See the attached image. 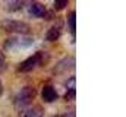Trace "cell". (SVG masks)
Returning a JSON list of instances; mask_svg holds the SVG:
<instances>
[{"label":"cell","instance_id":"1","mask_svg":"<svg viewBox=\"0 0 126 117\" xmlns=\"http://www.w3.org/2000/svg\"><path fill=\"white\" fill-rule=\"evenodd\" d=\"M32 44H34V41L30 37H13V38H9L4 43V50H7V51H22V50L30 48Z\"/></svg>","mask_w":126,"mask_h":117},{"label":"cell","instance_id":"2","mask_svg":"<svg viewBox=\"0 0 126 117\" xmlns=\"http://www.w3.org/2000/svg\"><path fill=\"white\" fill-rule=\"evenodd\" d=\"M35 98V89L32 87H24L19 94L16 95V100H15V105L18 110L21 108H25L27 105H30L32 102V100Z\"/></svg>","mask_w":126,"mask_h":117},{"label":"cell","instance_id":"3","mask_svg":"<svg viewBox=\"0 0 126 117\" xmlns=\"http://www.w3.org/2000/svg\"><path fill=\"white\" fill-rule=\"evenodd\" d=\"M1 28L10 34H28L30 25L22 22V21H15V19H4L1 21Z\"/></svg>","mask_w":126,"mask_h":117},{"label":"cell","instance_id":"4","mask_svg":"<svg viewBox=\"0 0 126 117\" xmlns=\"http://www.w3.org/2000/svg\"><path fill=\"white\" fill-rule=\"evenodd\" d=\"M43 54L41 53H37V54H34L31 57H28L27 60H24L19 66H18V70L21 72V73H30V72H34L38 66H41L43 63H44V60H43Z\"/></svg>","mask_w":126,"mask_h":117},{"label":"cell","instance_id":"5","mask_svg":"<svg viewBox=\"0 0 126 117\" xmlns=\"http://www.w3.org/2000/svg\"><path fill=\"white\" fill-rule=\"evenodd\" d=\"M30 15L34 18H44V16H47V9L43 3L35 1V3H31V6H30Z\"/></svg>","mask_w":126,"mask_h":117},{"label":"cell","instance_id":"6","mask_svg":"<svg viewBox=\"0 0 126 117\" xmlns=\"http://www.w3.org/2000/svg\"><path fill=\"white\" fill-rule=\"evenodd\" d=\"M41 97L46 102H53L57 100V91L54 89V87L51 85H46L43 88V92H41Z\"/></svg>","mask_w":126,"mask_h":117},{"label":"cell","instance_id":"7","mask_svg":"<svg viewBox=\"0 0 126 117\" xmlns=\"http://www.w3.org/2000/svg\"><path fill=\"white\" fill-rule=\"evenodd\" d=\"M60 37V28L59 27H51L46 34V40L47 41H56Z\"/></svg>","mask_w":126,"mask_h":117},{"label":"cell","instance_id":"8","mask_svg":"<svg viewBox=\"0 0 126 117\" xmlns=\"http://www.w3.org/2000/svg\"><path fill=\"white\" fill-rule=\"evenodd\" d=\"M24 117H44V108L43 107H32L24 114Z\"/></svg>","mask_w":126,"mask_h":117},{"label":"cell","instance_id":"9","mask_svg":"<svg viewBox=\"0 0 126 117\" xmlns=\"http://www.w3.org/2000/svg\"><path fill=\"white\" fill-rule=\"evenodd\" d=\"M67 19H69V28H70V32L75 35V31H76V24H75V22H76V15H75V12L70 13Z\"/></svg>","mask_w":126,"mask_h":117},{"label":"cell","instance_id":"10","mask_svg":"<svg viewBox=\"0 0 126 117\" xmlns=\"http://www.w3.org/2000/svg\"><path fill=\"white\" fill-rule=\"evenodd\" d=\"M22 6H24L22 1H10V3H9V9H10V10H15V12L19 10Z\"/></svg>","mask_w":126,"mask_h":117},{"label":"cell","instance_id":"11","mask_svg":"<svg viewBox=\"0 0 126 117\" xmlns=\"http://www.w3.org/2000/svg\"><path fill=\"white\" fill-rule=\"evenodd\" d=\"M67 6V1L66 0H56L54 1V9L56 10H62L63 7H66Z\"/></svg>","mask_w":126,"mask_h":117},{"label":"cell","instance_id":"12","mask_svg":"<svg viewBox=\"0 0 126 117\" xmlns=\"http://www.w3.org/2000/svg\"><path fill=\"white\" fill-rule=\"evenodd\" d=\"M4 69H6V57H4V54L0 51V73L4 72Z\"/></svg>","mask_w":126,"mask_h":117},{"label":"cell","instance_id":"13","mask_svg":"<svg viewBox=\"0 0 126 117\" xmlns=\"http://www.w3.org/2000/svg\"><path fill=\"white\" fill-rule=\"evenodd\" d=\"M66 87H67V91H70V89H75V76H73V78H70V79L67 81Z\"/></svg>","mask_w":126,"mask_h":117},{"label":"cell","instance_id":"14","mask_svg":"<svg viewBox=\"0 0 126 117\" xmlns=\"http://www.w3.org/2000/svg\"><path fill=\"white\" fill-rule=\"evenodd\" d=\"M67 100H72V98H75V89H70V91H67V97H66Z\"/></svg>","mask_w":126,"mask_h":117},{"label":"cell","instance_id":"15","mask_svg":"<svg viewBox=\"0 0 126 117\" xmlns=\"http://www.w3.org/2000/svg\"><path fill=\"white\" fill-rule=\"evenodd\" d=\"M3 94V85H1V82H0V95Z\"/></svg>","mask_w":126,"mask_h":117},{"label":"cell","instance_id":"16","mask_svg":"<svg viewBox=\"0 0 126 117\" xmlns=\"http://www.w3.org/2000/svg\"><path fill=\"white\" fill-rule=\"evenodd\" d=\"M54 117H64V116H54Z\"/></svg>","mask_w":126,"mask_h":117}]
</instances>
